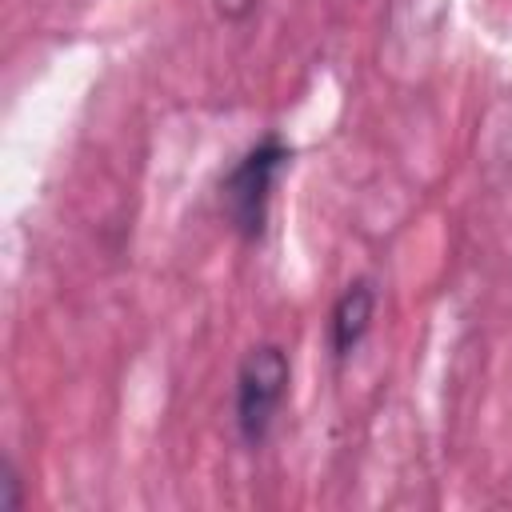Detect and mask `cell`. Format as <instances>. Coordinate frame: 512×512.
Here are the masks:
<instances>
[{
    "label": "cell",
    "mask_w": 512,
    "mask_h": 512,
    "mask_svg": "<svg viewBox=\"0 0 512 512\" xmlns=\"http://www.w3.org/2000/svg\"><path fill=\"white\" fill-rule=\"evenodd\" d=\"M292 148L280 136H264L256 140L220 180V208L224 220L232 224V232H240L244 240L264 236L268 224V204H272V188L280 180V172L288 168Z\"/></svg>",
    "instance_id": "cell-1"
},
{
    "label": "cell",
    "mask_w": 512,
    "mask_h": 512,
    "mask_svg": "<svg viewBox=\"0 0 512 512\" xmlns=\"http://www.w3.org/2000/svg\"><path fill=\"white\" fill-rule=\"evenodd\" d=\"M288 380H292V368H288V356L280 344H256L248 348V356L240 360V372H236V428H240V440L248 448H260L284 408V396H288Z\"/></svg>",
    "instance_id": "cell-2"
},
{
    "label": "cell",
    "mask_w": 512,
    "mask_h": 512,
    "mask_svg": "<svg viewBox=\"0 0 512 512\" xmlns=\"http://www.w3.org/2000/svg\"><path fill=\"white\" fill-rule=\"evenodd\" d=\"M372 316H376V292L368 280H352L340 300L332 304V316H328V344L332 352L344 360L360 348V340L368 336L372 328Z\"/></svg>",
    "instance_id": "cell-3"
},
{
    "label": "cell",
    "mask_w": 512,
    "mask_h": 512,
    "mask_svg": "<svg viewBox=\"0 0 512 512\" xmlns=\"http://www.w3.org/2000/svg\"><path fill=\"white\" fill-rule=\"evenodd\" d=\"M24 504V488H20V472L12 460L0 464V512H20Z\"/></svg>",
    "instance_id": "cell-4"
},
{
    "label": "cell",
    "mask_w": 512,
    "mask_h": 512,
    "mask_svg": "<svg viewBox=\"0 0 512 512\" xmlns=\"http://www.w3.org/2000/svg\"><path fill=\"white\" fill-rule=\"evenodd\" d=\"M252 4H256V0H216V8H220L224 16H244Z\"/></svg>",
    "instance_id": "cell-5"
}]
</instances>
